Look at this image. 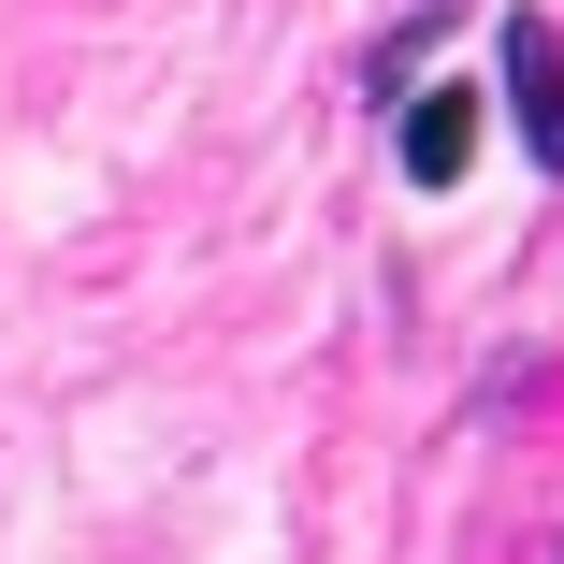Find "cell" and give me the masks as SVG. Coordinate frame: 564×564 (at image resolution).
<instances>
[{"label": "cell", "instance_id": "obj_2", "mask_svg": "<svg viewBox=\"0 0 564 564\" xmlns=\"http://www.w3.org/2000/svg\"><path fill=\"white\" fill-rule=\"evenodd\" d=\"M405 174L420 188H464V160H478V87H405Z\"/></svg>", "mask_w": 564, "mask_h": 564}, {"label": "cell", "instance_id": "obj_1", "mask_svg": "<svg viewBox=\"0 0 564 564\" xmlns=\"http://www.w3.org/2000/svg\"><path fill=\"white\" fill-rule=\"evenodd\" d=\"M507 101H521V145L564 174V44H550V15H507Z\"/></svg>", "mask_w": 564, "mask_h": 564}]
</instances>
